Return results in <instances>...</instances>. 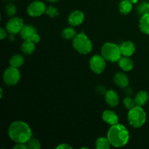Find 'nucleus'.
<instances>
[{"label": "nucleus", "mask_w": 149, "mask_h": 149, "mask_svg": "<svg viewBox=\"0 0 149 149\" xmlns=\"http://www.w3.org/2000/svg\"><path fill=\"white\" fill-rule=\"evenodd\" d=\"M8 134L10 139L17 143H26L31 138L30 127L23 121H15L9 127Z\"/></svg>", "instance_id": "obj_1"}, {"label": "nucleus", "mask_w": 149, "mask_h": 149, "mask_svg": "<svg viewBox=\"0 0 149 149\" xmlns=\"http://www.w3.org/2000/svg\"><path fill=\"white\" fill-rule=\"evenodd\" d=\"M107 138L113 147H123L127 145L130 140L129 131L124 125L117 123L111 125L109 128Z\"/></svg>", "instance_id": "obj_2"}, {"label": "nucleus", "mask_w": 149, "mask_h": 149, "mask_svg": "<svg viewBox=\"0 0 149 149\" xmlns=\"http://www.w3.org/2000/svg\"><path fill=\"white\" fill-rule=\"evenodd\" d=\"M127 119L132 127L135 128L141 127L146 121V113L141 106H134L129 110Z\"/></svg>", "instance_id": "obj_3"}, {"label": "nucleus", "mask_w": 149, "mask_h": 149, "mask_svg": "<svg viewBox=\"0 0 149 149\" xmlns=\"http://www.w3.org/2000/svg\"><path fill=\"white\" fill-rule=\"evenodd\" d=\"M101 55L106 61L115 63L119 61L122 57L120 47L114 43L107 42L101 47Z\"/></svg>", "instance_id": "obj_4"}, {"label": "nucleus", "mask_w": 149, "mask_h": 149, "mask_svg": "<svg viewBox=\"0 0 149 149\" xmlns=\"http://www.w3.org/2000/svg\"><path fill=\"white\" fill-rule=\"evenodd\" d=\"M73 46L77 52L83 55L90 53L93 49L92 42L88 36L83 33L76 35L73 40Z\"/></svg>", "instance_id": "obj_5"}, {"label": "nucleus", "mask_w": 149, "mask_h": 149, "mask_svg": "<svg viewBox=\"0 0 149 149\" xmlns=\"http://www.w3.org/2000/svg\"><path fill=\"white\" fill-rule=\"evenodd\" d=\"M20 74L17 68L10 66L4 71L3 79L8 86H14L20 81Z\"/></svg>", "instance_id": "obj_6"}, {"label": "nucleus", "mask_w": 149, "mask_h": 149, "mask_svg": "<svg viewBox=\"0 0 149 149\" xmlns=\"http://www.w3.org/2000/svg\"><path fill=\"white\" fill-rule=\"evenodd\" d=\"M106 60L100 55H95L92 57L90 61V66L92 71L97 74H100L106 68Z\"/></svg>", "instance_id": "obj_7"}, {"label": "nucleus", "mask_w": 149, "mask_h": 149, "mask_svg": "<svg viewBox=\"0 0 149 149\" xmlns=\"http://www.w3.org/2000/svg\"><path fill=\"white\" fill-rule=\"evenodd\" d=\"M24 26L23 19L18 17H12L6 25V29L10 34H17L21 31Z\"/></svg>", "instance_id": "obj_8"}, {"label": "nucleus", "mask_w": 149, "mask_h": 149, "mask_svg": "<svg viewBox=\"0 0 149 149\" xmlns=\"http://www.w3.org/2000/svg\"><path fill=\"white\" fill-rule=\"evenodd\" d=\"M46 11L45 3L41 1H34L31 3L27 8V13L31 17H39Z\"/></svg>", "instance_id": "obj_9"}, {"label": "nucleus", "mask_w": 149, "mask_h": 149, "mask_svg": "<svg viewBox=\"0 0 149 149\" xmlns=\"http://www.w3.org/2000/svg\"><path fill=\"white\" fill-rule=\"evenodd\" d=\"M84 20V13L80 10H75L72 12L68 17V23L72 26H79Z\"/></svg>", "instance_id": "obj_10"}, {"label": "nucleus", "mask_w": 149, "mask_h": 149, "mask_svg": "<svg viewBox=\"0 0 149 149\" xmlns=\"http://www.w3.org/2000/svg\"><path fill=\"white\" fill-rule=\"evenodd\" d=\"M121 52L123 56L130 57L134 54L135 51V47L133 42L130 41H126L121 44L119 46Z\"/></svg>", "instance_id": "obj_11"}, {"label": "nucleus", "mask_w": 149, "mask_h": 149, "mask_svg": "<svg viewBox=\"0 0 149 149\" xmlns=\"http://www.w3.org/2000/svg\"><path fill=\"white\" fill-rule=\"evenodd\" d=\"M105 99L106 102L111 107H115L119 104V98L117 93L113 90H110L106 91L105 95Z\"/></svg>", "instance_id": "obj_12"}, {"label": "nucleus", "mask_w": 149, "mask_h": 149, "mask_svg": "<svg viewBox=\"0 0 149 149\" xmlns=\"http://www.w3.org/2000/svg\"><path fill=\"white\" fill-rule=\"evenodd\" d=\"M103 120L110 125H116L119 122V117L114 111L111 110H106L103 113Z\"/></svg>", "instance_id": "obj_13"}, {"label": "nucleus", "mask_w": 149, "mask_h": 149, "mask_svg": "<svg viewBox=\"0 0 149 149\" xmlns=\"http://www.w3.org/2000/svg\"><path fill=\"white\" fill-rule=\"evenodd\" d=\"M115 84L120 88H125L129 84V78L124 73H117L113 78Z\"/></svg>", "instance_id": "obj_14"}, {"label": "nucleus", "mask_w": 149, "mask_h": 149, "mask_svg": "<svg viewBox=\"0 0 149 149\" xmlns=\"http://www.w3.org/2000/svg\"><path fill=\"white\" fill-rule=\"evenodd\" d=\"M20 33V36L24 40H30L36 33V30L33 26H31V25H26L23 26Z\"/></svg>", "instance_id": "obj_15"}, {"label": "nucleus", "mask_w": 149, "mask_h": 149, "mask_svg": "<svg viewBox=\"0 0 149 149\" xmlns=\"http://www.w3.org/2000/svg\"><path fill=\"white\" fill-rule=\"evenodd\" d=\"M118 63L119 67L125 71H131L134 67L133 61L131 58H130V57H121L120 59L118 61Z\"/></svg>", "instance_id": "obj_16"}, {"label": "nucleus", "mask_w": 149, "mask_h": 149, "mask_svg": "<svg viewBox=\"0 0 149 149\" xmlns=\"http://www.w3.org/2000/svg\"><path fill=\"white\" fill-rule=\"evenodd\" d=\"M139 27L143 33L149 35V13L143 15L140 19Z\"/></svg>", "instance_id": "obj_17"}, {"label": "nucleus", "mask_w": 149, "mask_h": 149, "mask_svg": "<svg viewBox=\"0 0 149 149\" xmlns=\"http://www.w3.org/2000/svg\"><path fill=\"white\" fill-rule=\"evenodd\" d=\"M149 99V95L148 93L146 91H140L138 94L135 95V101L137 106H143L147 103Z\"/></svg>", "instance_id": "obj_18"}, {"label": "nucleus", "mask_w": 149, "mask_h": 149, "mask_svg": "<svg viewBox=\"0 0 149 149\" xmlns=\"http://www.w3.org/2000/svg\"><path fill=\"white\" fill-rule=\"evenodd\" d=\"M21 50L26 55H31L35 50V43L30 40H24L21 45Z\"/></svg>", "instance_id": "obj_19"}, {"label": "nucleus", "mask_w": 149, "mask_h": 149, "mask_svg": "<svg viewBox=\"0 0 149 149\" xmlns=\"http://www.w3.org/2000/svg\"><path fill=\"white\" fill-rule=\"evenodd\" d=\"M132 3L130 0H122L119 5V11L123 15H128L132 10Z\"/></svg>", "instance_id": "obj_20"}, {"label": "nucleus", "mask_w": 149, "mask_h": 149, "mask_svg": "<svg viewBox=\"0 0 149 149\" xmlns=\"http://www.w3.org/2000/svg\"><path fill=\"white\" fill-rule=\"evenodd\" d=\"M24 63V58L20 55H15L10 58V66L15 68H19Z\"/></svg>", "instance_id": "obj_21"}, {"label": "nucleus", "mask_w": 149, "mask_h": 149, "mask_svg": "<svg viewBox=\"0 0 149 149\" xmlns=\"http://www.w3.org/2000/svg\"><path fill=\"white\" fill-rule=\"evenodd\" d=\"M95 146L97 149H109L111 147V143L108 138L101 137L96 141Z\"/></svg>", "instance_id": "obj_22"}, {"label": "nucleus", "mask_w": 149, "mask_h": 149, "mask_svg": "<svg viewBox=\"0 0 149 149\" xmlns=\"http://www.w3.org/2000/svg\"><path fill=\"white\" fill-rule=\"evenodd\" d=\"M77 35V32L73 28H66L64 29L62 32V36L64 39L69 40V39H74Z\"/></svg>", "instance_id": "obj_23"}, {"label": "nucleus", "mask_w": 149, "mask_h": 149, "mask_svg": "<svg viewBox=\"0 0 149 149\" xmlns=\"http://www.w3.org/2000/svg\"><path fill=\"white\" fill-rule=\"evenodd\" d=\"M17 13V8L13 3H9L5 7V13L9 17H14Z\"/></svg>", "instance_id": "obj_24"}, {"label": "nucleus", "mask_w": 149, "mask_h": 149, "mask_svg": "<svg viewBox=\"0 0 149 149\" xmlns=\"http://www.w3.org/2000/svg\"><path fill=\"white\" fill-rule=\"evenodd\" d=\"M28 148L29 149H39L41 148V145L39 141L36 138H31L27 143Z\"/></svg>", "instance_id": "obj_25"}, {"label": "nucleus", "mask_w": 149, "mask_h": 149, "mask_svg": "<svg viewBox=\"0 0 149 149\" xmlns=\"http://www.w3.org/2000/svg\"><path fill=\"white\" fill-rule=\"evenodd\" d=\"M45 13L50 17H58V15H59V12H58V9L55 7H52V6H49L47 8H46Z\"/></svg>", "instance_id": "obj_26"}, {"label": "nucleus", "mask_w": 149, "mask_h": 149, "mask_svg": "<svg viewBox=\"0 0 149 149\" xmlns=\"http://www.w3.org/2000/svg\"><path fill=\"white\" fill-rule=\"evenodd\" d=\"M135 104H136V103H135V99L133 100V99L131 98V97H127L124 99V105H125V107H126L128 110H130V109H131L132 108H133L134 106H135Z\"/></svg>", "instance_id": "obj_27"}, {"label": "nucleus", "mask_w": 149, "mask_h": 149, "mask_svg": "<svg viewBox=\"0 0 149 149\" xmlns=\"http://www.w3.org/2000/svg\"><path fill=\"white\" fill-rule=\"evenodd\" d=\"M148 2H142L138 8V13L143 15H145L146 13H148Z\"/></svg>", "instance_id": "obj_28"}, {"label": "nucleus", "mask_w": 149, "mask_h": 149, "mask_svg": "<svg viewBox=\"0 0 149 149\" xmlns=\"http://www.w3.org/2000/svg\"><path fill=\"white\" fill-rule=\"evenodd\" d=\"M26 143H17L14 146L15 149H27L28 146L27 144L25 145Z\"/></svg>", "instance_id": "obj_29"}, {"label": "nucleus", "mask_w": 149, "mask_h": 149, "mask_svg": "<svg viewBox=\"0 0 149 149\" xmlns=\"http://www.w3.org/2000/svg\"><path fill=\"white\" fill-rule=\"evenodd\" d=\"M56 148H61V149H68V148H72V147L70 146L69 145L66 143H62L61 145H59L58 146H57Z\"/></svg>", "instance_id": "obj_30"}, {"label": "nucleus", "mask_w": 149, "mask_h": 149, "mask_svg": "<svg viewBox=\"0 0 149 149\" xmlns=\"http://www.w3.org/2000/svg\"><path fill=\"white\" fill-rule=\"evenodd\" d=\"M7 36V33H6V31L4 30V28H1V30H0V37H1V40L4 39V38Z\"/></svg>", "instance_id": "obj_31"}, {"label": "nucleus", "mask_w": 149, "mask_h": 149, "mask_svg": "<svg viewBox=\"0 0 149 149\" xmlns=\"http://www.w3.org/2000/svg\"><path fill=\"white\" fill-rule=\"evenodd\" d=\"M130 1L132 4H136V3H138V0H130Z\"/></svg>", "instance_id": "obj_32"}, {"label": "nucleus", "mask_w": 149, "mask_h": 149, "mask_svg": "<svg viewBox=\"0 0 149 149\" xmlns=\"http://www.w3.org/2000/svg\"><path fill=\"white\" fill-rule=\"evenodd\" d=\"M47 1H50V2H56V1H59V0H47Z\"/></svg>", "instance_id": "obj_33"}, {"label": "nucleus", "mask_w": 149, "mask_h": 149, "mask_svg": "<svg viewBox=\"0 0 149 149\" xmlns=\"http://www.w3.org/2000/svg\"><path fill=\"white\" fill-rule=\"evenodd\" d=\"M148 13H149V2L148 3Z\"/></svg>", "instance_id": "obj_34"}, {"label": "nucleus", "mask_w": 149, "mask_h": 149, "mask_svg": "<svg viewBox=\"0 0 149 149\" xmlns=\"http://www.w3.org/2000/svg\"><path fill=\"white\" fill-rule=\"evenodd\" d=\"M11 1H15V0H11Z\"/></svg>", "instance_id": "obj_35"}]
</instances>
